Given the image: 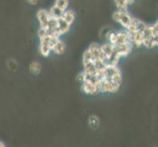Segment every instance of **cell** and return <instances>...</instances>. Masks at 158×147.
I'll use <instances>...</instances> for the list:
<instances>
[{"mask_svg":"<svg viewBox=\"0 0 158 147\" xmlns=\"http://www.w3.org/2000/svg\"><path fill=\"white\" fill-rule=\"evenodd\" d=\"M115 4L117 6V9H127L128 4H127V0H115Z\"/></svg>","mask_w":158,"mask_h":147,"instance_id":"15","label":"cell"},{"mask_svg":"<svg viewBox=\"0 0 158 147\" xmlns=\"http://www.w3.org/2000/svg\"><path fill=\"white\" fill-rule=\"evenodd\" d=\"M30 71H31V74L39 75L41 72V65H40V63L36 62V61L31 63V65H30Z\"/></svg>","mask_w":158,"mask_h":147,"instance_id":"12","label":"cell"},{"mask_svg":"<svg viewBox=\"0 0 158 147\" xmlns=\"http://www.w3.org/2000/svg\"><path fill=\"white\" fill-rule=\"evenodd\" d=\"M88 51L89 52L90 56L92 58V61H95V60H101L102 58V54H101V47L99 44H97V43H94V44H91Z\"/></svg>","mask_w":158,"mask_h":147,"instance_id":"4","label":"cell"},{"mask_svg":"<svg viewBox=\"0 0 158 147\" xmlns=\"http://www.w3.org/2000/svg\"><path fill=\"white\" fill-rule=\"evenodd\" d=\"M92 61V58L90 56V54L88 50H85L84 55H83V64H86V63H89Z\"/></svg>","mask_w":158,"mask_h":147,"instance_id":"16","label":"cell"},{"mask_svg":"<svg viewBox=\"0 0 158 147\" xmlns=\"http://www.w3.org/2000/svg\"><path fill=\"white\" fill-rule=\"evenodd\" d=\"M129 32L126 31H116V37H115V43L114 45H119V44H125V43H129Z\"/></svg>","mask_w":158,"mask_h":147,"instance_id":"5","label":"cell"},{"mask_svg":"<svg viewBox=\"0 0 158 147\" xmlns=\"http://www.w3.org/2000/svg\"><path fill=\"white\" fill-rule=\"evenodd\" d=\"M65 50H66V45H65V43L59 39L58 41L55 43V45L53 46L52 51L55 52L56 54H63Z\"/></svg>","mask_w":158,"mask_h":147,"instance_id":"11","label":"cell"},{"mask_svg":"<svg viewBox=\"0 0 158 147\" xmlns=\"http://www.w3.org/2000/svg\"><path fill=\"white\" fill-rule=\"evenodd\" d=\"M132 16L130 15V13L128 12L127 9H120L118 10L115 13L113 14V19L115 22H117V23L121 24L125 29H127L131 21H132Z\"/></svg>","mask_w":158,"mask_h":147,"instance_id":"1","label":"cell"},{"mask_svg":"<svg viewBox=\"0 0 158 147\" xmlns=\"http://www.w3.org/2000/svg\"><path fill=\"white\" fill-rule=\"evenodd\" d=\"M37 20H39L40 24V28H46L48 23L50 21V16L48 14V11L45 9H40L36 13Z\"/></svg>","mask_w":158,"mask_h":147,"instance_id":"3","label":"cell"},{"mask_svg":"<svg viewBox=\"0 0 158 147\" xmlns=\"http://www.w3.org/2000/svg\"><path fill=\"white\" fill-rule=\"evenodd\" d=\"M37 35H39L40 39L41 40V39H43L44 37H46L48 35L47 31L44 28H40V30H39V31H37Z\"/></svg>","mask_w":158,"mask_h":147,"instance_id":"17","label":"cell"},{"mask_svg":"<svg viewBox=\"0 0 158 147\" xmlns=\"http://www.w3.org/2000/svg\"><path fill=\"white\" fill-rule=\"evenodd\" d=\"M54 5L57 6L58 8H60L61 10L65 11L69 7V0H55Z\"/></svg>","mask_w":158,"mask_h":147,"instance_id":"14","label":"cell"},{"mask_svg":"<svg viewBox=\"0 0 158 147\" xmlns=\"http://www.w3.org/2000/svg\"><path fill=\"white\" fill-rule=\"evenodd\" d=\"M64 21H66L68 24L70 25H72L74 23V21L76 19V14L73 10H70V9H67V10H65L64 12H63V15H62V17H61Z\"/></svg>","mask_w":158,"mask_h":147,"instance_id":"8","label":"cell"},{"mask_svg":"<svg viewBox=\"0 0 158 147\" xmlns=\"http://www.w3.org/2000/svg\"><path fill=\"white\" fill-rule=\"evenodd\" d=\"M81 89L85 93L88 94H96L98 93V89L95 84L91 83V81H83L81 83Z\"/></svg>","mask_w":158,"mask_h":147,"instance_id":"6","label":"cell"},{"mask_svg":"<svg viewBox=\"0 0 158 147\" xmlns=\"http://www.w3.org/2000/svg\"><path fill=\"white\" fill-rule=\"evenodd\" d=\"M27 2H28L30 5H36L39 3V0H26Z\"/></svg>","mask_w":158,"mask_h":147,"instance_id":"18","label":"cell"},{"mask_svg":"<svg viewBox=\"0 0 158 147\" xmlns=\"http://www.w3.org/2000/svg\"><path fill=\"white\" fill-rule=\"evenodd\" d=\"M89 127L91 129H94L98 128V126H99V119H98V117L95 116V115H91L89 117Z\"/></svg>","mask_w":158,"mask_h":147,"instance_id":"13","label":"cell"},{"mask_svg":"<svg viewBox=\"0 0 158 147\" xmlns=\"http://www.w3.org/2000/svg\"><path fill=\"white\" fill-rule=\"evenodd\" d=\"M71 25L68 24L66 21H64L62 18L57 19V32L59 35H62L69 31Z\"/></svg>","mask_w":158,"mask_h":147,"instance_id":"7","label":"cell"},{"mask_svg":"<svg viewBox=\"0 0 158 147\" xmlns=\"http://www.w3.org/2000/svg\"><path fill=\"white\" fill-rule=\"evenodd\" d=\"M113 49L114 51L116 52V54L120 57H124L127 56L131 53L133 49V45L132 43H125V44H119V45H113Z\"/></svg>","mask_w":158,"mask_h":147,"instance_id":"2","label":"cell"},{"mask_svg":"<svg viewBox=\"0 0 158 147\" xmlns=\"http://www.w3.org/2000/svg\"><path fill=\"white\" fill-rule=\"evenodd\" d=\"M40 52L42 56L47 57L50 55V53L52 52L51 47L47 44L44 40H40Z\"/></svg>","mask_w":158,"mask_h":147,"instance_id":"10","label":"cell"},{"mask_svg":"<svg viewBox=\"0 0 158 147\" xmlns=\"http://www.w3.org/2000/svg\"><path fill=\"white\" fill-rule=\"evenodd\" d=\"M47 11H48V14H49V16H50V18H52V19H60L62 17L63 12H64L63 10L58 8L57 6H55V5L51 6V8Z\"/></svg>","mask_w":158,"mask_h":147,"instance_id":"9","label":"cell"}]
</instances>
